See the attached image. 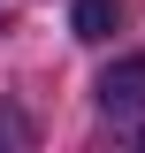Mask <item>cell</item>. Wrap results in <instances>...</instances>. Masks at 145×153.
Returning a JSON list of instances; mask_svg holds the SVG:
<instances>
[{"label":"cell","mask_w":145,"mask_h":153,"mask_svg":"<svg viewBox=\"0 0 145 153\" xmlns=\"http://www.w3.org/2000/svg\"><path fill=\"white\" fill-rule=\"evenodd\" d=\"M99 107L122 123V115H145V54H130V61H115L107 76H99Z\"/></svg>","instance_id":"obj_1"},{"label":"cell","mask_w":145,"mask_h":153,"mask_svg":"<svg viewBox=\"0 0 145 153\" xmlns=\"http://www.w3.org/2000/svg\"><path fill=\"white\" fill-rule=\"evenodd\" d=\"M122 23V0H76V16H69V31L84 38V46H99V38Z\"/></svg>","instance_id":"obj_2"}]
</instances>
